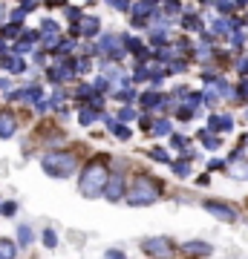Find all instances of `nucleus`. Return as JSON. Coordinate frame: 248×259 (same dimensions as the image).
<instances>
[{
    "instance_id": "1",
    "label": "nucleus",
    "mask_w": 248,
    "mask_h": 259,
    "mask_svg": "<svg viewBox=\"0 0 248 259\" xmlns=\"http://www.w3.org/2000/svg\"><path fill=\"white\" fill-rule=\"evenodd\" d=\"M107 182H110L107 167H104L101 161H92V164L84 167L78 190H81V196H87V199H95V196H101L104 190H107Z\"/></svg>"
},
{
    "instance_id": "2",
    "label": "nucleus",
    "mask_w": 248,
    "mask_h": 259,
    "mask_svg": "<svg viewBox=\"0 0 248 259\" xmlns=\"http://www.w3.org/2000/svg\"><path fill=\"white\" fill-rule=\"evenodd\" d=\"M162 196V190H159V185H153V182H147V179H138L136 185L130 187L127 193V204L130 207H141V204H153Z\"/></svg>"
},
{
    "instance_id": "3",
    "label": "nucleus",
    "mask_w": 248,
    "mask_h": 259,
    "mask_svg": "<svg viewBox=\"0 0 248 259\" xmlns=\"http://www.w3.org/2000/svg\"><path fill=\"white\" fill-rule=\"evenodd\" d=\"M75 167H78V161H75L73 153H55V156H46L44 158V170L49 173V176H55V179L73 176Z\"/></svg>"
},
{
    "instance_id": "4",
    "label": "nucleus",
    "mask_w": 248,
    "mask_h": 259,
    "mask_svg": "<svg viewBox=\"0 0 248 259\" xmlns=\"http://www.w3.org/2000/svg\"><path fill=\"white\" fill-rule=\"evenodd\" d=\"M145 253H150V256H170V250H173V245H170V239H165V236H153V239H145Z\"/></svg>"
},
{
    "instance_id": "5",
    "label": "nucleus",
    "mask_w": 248,
    "mask_h": 259,
    "mask_svg": "<svg viewBox=\"0 0 248 259\" xmlns=\"http://www.w3.org/2000/svg\"><path fill=\"white\" fill-rule=\"evenodd\" d=\"M205 210L211 216H217V219H222V222H234L237 219V210H231L228 204H222V202H205Z\"/></svg>"
},
{
    "instance_id": "6",
    "label": "nucleus",
    "mask_w": 248,
    "mask_h": 259,
    "mask_svg": "<svg viewBox=\"0 0 248 259\" xmlns=\"http://www.w3.org/2000/svg\"><path fill=\"white\" fill-rule=\"evenodd\" d=\"M121 193H124V179H121V173H116V176H110V182H107V190H104V196H107L110 202H119Z\"/></svg>"
},
{
    "instance_id": "7",
    "label": "nucleus",
    "mask_w": 248,
    "mask_h": 259,
    "mask_svg": "<svg viewBox=\"0 0 248 259\" xmlns=\"http://www.w3.org/2000/svg\"><path fill=\"white\" fill-rule=\"evenodd\" d=\"M182 250H185V253H191V256H208L214 248L208 245V242H185Z\"/></svg>"
},
{
    "instance_id": "8",
    "label": "nucleus",
    "mask_w": 248,
    "mask_h": 259,
    "mask_svg": "<svg viewBox=\"0 0 248 259\" xmlns=\"http://www.w3.org/2000/svg\"><path fill=\"white\" fill-rule=\"evenodd\" d=\"M12 133H15V118L9 112H0V139H9Z\"/></svg>"
},
{
    "instance_id": "9",
    "label": "nucleus",
    "mask_w": 248,
    "mask_h": 259,
    "mask_svg": "<svg viewBox=\"0 0 248 259\" xmlns=\"http://www.w3.org/2000/svg\"><path fill=\"white\" fill-rule=\"evenodd\" d=\"M211 127H214V130H222V133H225V130L234 127V121H231L228 115H211Z\"/></svg>"
},
{
    "instance_id": "10",
    "label": "nucleus",
    "mask_w": 248,
    "mask_h": 259,
    "mask_svg": "<svg viewBox=\"0 0 248 259\" xmlns=\"http://www.w3.org/2000/svg\"><path fill=\"white\" fill-rule=\"evenodd\" d=\"M15 250H18V245L9 239H0V259H15Z\"/></svg>"
},
{
    "instance_id": "11",
    "label": "nucleus",
    "mask_w": 248,
    "mask_h": 259,
    "mask_svg": "<svg viewBox=\"0 0 248 259\" xmlns=\"http://www.w3.org/2000/svg\"><path fill=\"white\" fill-rule=\"evenodd\" d=\"M18 242L23 245V248H29V245L35 242V233H32V228H26V225H23V228H18Z\"/></svg>"
},
{
    "instance_id": "12",
    "label": "nucleus",
    "mask_w": 248,
    "mask_h": 259,
    "mask_svg": "<svg viewBox=\"0 0 248 259\" xmlns=\"http://www.w3.org/2000/svg\"><path fill=\"white\" fill-rule=\"evenodd\" d=\"M202 141H205V147L208 150H217L222 144V139H217V136H211V133H202Z\"/></svg>"
},
{
    "instance_id": "13",
    "label": "nucleus",
    "mask_w": 248,
    "mask_h": 259,
    "mask_svg": "<svg viewBox=\"0 0 248 259\" xmlns=\"http://www.w3.org/2000/svg\"><path fill=\"white\" fill-rule=\"evenodd\" d=\"M231 176L234 179H248V164H234L231 167Z\"/></svg>"
},
{
    "instance_id": "14",
    "label": "nucleus",
    "mask_w": 248,
    "mask_h": 259,
    "mask_svg": "<svg viewBox=\"0 0 248 259\" xmlns=\"http://www.w3.org/2000/svg\"><path fill=\"white\" fill-rule=\"evenodd\" d=\"M107 124L113 127V133H116L119 139H130V130L127 127H121V124H116V121H107Z\"/></svg>"
},
{
    "instance_id": "15",
    "label": "nucleus",
    "mask_w": 248,
    "mask_h": 259,
    "mask_svg": "<svg viewBox=\"0 0 248 259\" xmlns=\"http://www.w3.org/2000/svg\"><path fill=\"white\" fill-rule=\"evenodd\" d=\"M15 210H18V204L15 202H3L0 204V216H15Z\"/></svg>"
},
{
    "instance_id": "16",
    "label": "nucleus",
    "mask_w": 248,
    "mask_h": 259,
    "mask_svg": "<svg viewBox=\"0 0 248 259\" xmlns=\"http://www.w3.org/2000/svg\"><path fill=\"white\" fill-rule=\"evenodd\" d=\"M147 156H150V158H156V161H167V164H170V158H167V153H165V150H159V147H153L150 153H147Z\"/></svg>"
},
{
    "instance_id": "17",
    "label": "nucleus",
    "mask_w": 248,
    "mask_h": 259,
    "mask_svg": "<svg viewBox=\"0 0 248 259\" xmlns=\"http://www.w3.org/2000/svg\"><path fill=\"white\" fill-rule=\"evenodd\" d=\"M44 245H46V248H55V245H58V236H55L52 231H46V233H44Z\"/></svg>"
},
{
    "instance_id": "18",
    "label": "nucleus",
    "mask_w": 248,
    "mask_h": 259,
    "mask_svg": "<svg viewBox=\"0 0 248 259\" xmlns=\"http://www.w3.org/2000/svg\"><path fill=\"white\" fill-rule=\"evenodd\" d=\"M170 144H173L176 150H185V147H188V141H185V136H173V139H170Z\"/></svg>"
},
{
    "instance_id": "19",
    "label": "nucleus",
    "mask_w": 248,
    "mask_h": 259,
    "mask_svg": "<svg viewBox=\"0 0 248 259\" xmlns=\"http://www.w3.org/2000/svg\"><path fill=\"white\" fill-rule=\"evenodd\" d=\"M167 130H170V124H167V121H159L156 127H153V133H156V136H165Z\"/></svg>"
},
{
    "instance_id": "20",
    "label": "nucleus",
    "mask_w": 248,
    "mask_h": 259,
    "mask_svg": "<svg viewBox=\"0 0 248 259\" xmlns=\"http://www.w3.org/2000/svg\"><path fill=\"white\" fill-rule=\"evenodd\" d=\"M92 121H95V112H92V110H84V112H81V124H92Z\"/></svg>"
},
{
    "instance_id": "21",
    "label": "nucleus",
    "mask_w": 248,
    "mask_h": 259,
    "mask_svg": "<svg viewBox=\"0 0 248 259\" xmlns=\"http://www.w3.org/2000/svg\"><path fill=\"white\" fill-rule=\"evenodd\" d=\"M188 170H191L188 164H173V173H176V176H188Z\"/></svg>"
},
{
    "instance_id": "22",
    "label": "nucleus",
    "mask_w": 248,
    "mask_h": 259,
    "mask_svg": "<svg viewBox=\"0 0 248 259\" xmlns=\"http://www.w3.org/2000/svg\"><path fill=\"white\" fill-rule=\"evenodd\" d=\"M119 118H121V121H130V118H133V110H121Z\"/></svg>"
},
{
    "instance_id": "23",
    "label": "nucleus",
    "mask_w": 248,
    "mask_h": 259,
    "mask_svg": "<svg viewBox=\"0 0 248 259\" xmlns=\"http://www.w3.org/2000/svg\"><path fill=\"white\" fill-rule=\"evenodd\" d=\"M84 32H87V35H92V32H95V20H87V26H84Z\"/></svg>"
},
{
    "instance_id": "24",
    "label": "nucleus",
    "mask_w": 248,
    "mask_h": 259,
    "mask_svg": "<svg viewBox=\"0 0 248 259\" xmlns=\"http://www.w3.org/2000/svg\"><path fill=\"white\" fill-rule=\"evenodd\" d=\"M107 259H124V256H121L119 250H107Z\"/></svg>"
}]
</instances>
